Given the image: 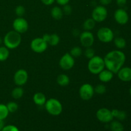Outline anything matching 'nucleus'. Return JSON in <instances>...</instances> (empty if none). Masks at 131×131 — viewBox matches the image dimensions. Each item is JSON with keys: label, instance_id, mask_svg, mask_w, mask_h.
<instances>
[{"label": "nucleus", "instance_id": "nucleus-41", "mask_svg": "<svg viewBox=\"0 0 131 131\" xmlns=\"http://www.w3.org/2000/svg\"><path fill=\"white\" fill-rule=\"evenodd\" d=\"M129 93H130V95L131 96V87L130 88V90H129Z\"/></svg>", "mask_w": 131, "mask_h": 131}, {"label": "nucleus", "instance_id": "nucleus-39", "mask_svg": "<svg viewBox=\"0 0 131 131\" xmlns=\"http://www.w3.org/2000/svg\"><path fill=\"white\" fill-rule=\"evenodd\" d=\"M5 122H4V120H1L0 119V131L3 129V127H5Z\"/></svg>", "mask_w": 131, "mask_h": 131}, {"label": "nucleus", "instance_id": "nucleus-6", "mask_svg": "<svg viewBox=\"0 0 131 131\" xmlns=\"http://www.w3.org/2000/svg\"><path fill=\"white\" fill-rule=\"evenodd\" d=\"M107 10L104 6L99 5L97 6L92 11V18L97 23L104 21L107 17Z\"/></svg>", "mask_w": 131, "mask_h": 131}, {"label": "nucleus", "instance_id": "nucleus-23", "mask_svg": "<svg viewBox=\"0 0 131 131\" xmlns=\"http://www.w3.org/2000/svg\"><path fill=\"white\" fill-rule=\"evenodd\" d=\"M110 129L111 131H124V127L120 122L115 120V121H111L110 125Z\"/></svg>", "mask_w": 131, "mask_h": 131}, {"label": "nucleus", "instance_id": "nucleus-5", "mask_svg": "<svg viewBox=\"0 0 131 131\" xmlns=\"http://www.w3.org/2000/svg\"><path fill=\"white\" fill-rule=\"evenodd\" d=\"M97 38L104 43H110L114 39V33L111 29L107 27H102L97 31Z\"/></svg>", "mask_w": 131, "mask_h": 131}, {"label": "nucleus", "instance_id": "nucleus-4", "mask_svg": "<svg viewBox=\"0 0 131 131\" xmlns=\"http://www.w3.org/2000/svg\"><path fill=\"white\" fill-rule=\"evenodd\" d=\"M44 105L47 113L52 116H58L62 113V104L56 99L51 98L47 100Z\"/></svg>", "mask_w": 131, "mask_h": 131}, {"label": "nucleus", "instance_id": "nucleus-20", "mask_svg": "<svg viewBox=\"0 0 131 131\" xmlns=\"http://www.w3.org/2000/svg\"><path fill=\"white\" fill-rule=\"evenodd\" d=\"M57 83L61 86H67L70 83V78L66 74H60L57 78Z\"/></svg>", "mask_w": 131, "mask_h": 131}, {"label": "nucleus", "instance_id": "nucleus-3", "mask_svg": "<svg viewBox=\"0 0 131 131\" xmlns=\"http://www.w3.org/2000/svg\"><path fill=\"white\" fill-rule=\"evenodd\" d=\"M88 63V69L90 72L93 74H99L105 69L104 58L99 56H94L89 59Z\"/></svg>", "mask_w": 131, "mask_h": 131}, {"label": "nucleus", "instance_id": "nucleus-29", "mask_svg": "<svg viewBox=\"0 0 131 131\" xmlns=\"http://www.w3.org/2000/svg\"><path fill=\"white\" fill-rule=\"evenodd\" d=\"M6 107H7L9 113H15V111H17V110H18V107H19V106H18L16 102L12 101V102H9L6 104Z\"/></svg>", "mask_w": 131, "mask_h": 131}, {"label": "nucleus", "instance_id": "nucleus-31", "mask_svg": "<svg viewBox=\"0 0 131 131\" xmlns=\"http://www.w3.org/2000/svg\"><path fill=\"white\" fill-rule=\"evenodd\" d=\"M84 56L88 59H90L93 58V56H95V52L94 49L90 47H87L86 49L84 51Z\"/></svg>", "mask_w": 131, "mask_h": 131}, {"label": "nucleus", "instance_id": "nucleus-12", "mask_svg": "<svg viewBox=\"0 0 131 131\" xmlns=\"http://www.w3.org/2000/svg\"><path fill=\"white\" fill-rule=\"evenodd\" d=\"M28 79V74L24 69H19L15 72L14 75V81L18 86L24 85Z\"/></svg>", "mask_w": 131, "mask_h": 131}, {"label": "nucleus", "instance_id": "nucleus-35", "mask_svg": "<svg viewBox=\"0 0 131 131\" xmlns=\"http://www.w3.org/2000/svg\"><path fill=\"white\" fill-rule=\"evenodd\" d=\"M127 0H116V4L120 7H123V6H125L127 3Z\"/></svg>", "mask_w": 131, "mask_h": 131}, {"label": "nucleus", "instance_id": "nucleus-16", "mask_svg": "<svg viewBox=\"0 0 131 131\" xmlns=\"http://www.w3.org/2000/svg\"><path fill=\"white\" fill-rule=\"evenodd\" d=\"M42 38L47 42V44L51 46H56L60 42V37L56 33H53V34L46 33L43 35Z\"/></svg>", "mask_w": 131, "mask_h": 131}, {"label": "nucleus", "instance_id": "nucleus-30", "mask_svg": "<svg viewBox=\"0 0 131 131\" xmlns=\"http://www.w3.org/2000/svg\"><path fill=\"white\" fill-rule=\"evenodd\" d=\"M94 91L98 94H104L106 92V87L104 84H99L96 86L95 88H94Z\"/></svg>", "mask_w": 131, "mask_h": 131}, {"label": "nucleus", "instance_id": "nucleus-9", "mask_svg": "<svg viewBox=\"0 0 131 131\" xmlns=\"http://www.w3.org/2000/svg\"><path fill=\"white\" fill-rule=\"evenodd\" d=\"M28 28H29V24L28 21L22 17H18L13 22L14 30L20 34L26 32Z\"/></svg>", "mask_w": 131, "mask_h": 131}, {"label": "nucleus", "instance_id": "nucleus-13", "mask_svg": "<svg viewBox=\"0 0 131 131\" xmlns=\"http://www.w3.org/2000/svg\"><path fill=\"white\" fill-rule=\"evenodd\" d=\"M80 42L85 47H90L94 43V36L90 31H84L79 36Z\"/></svg>", "mask_w": 131, "mask_h": 131}, {"label": "nucleus", "instance_id": "nucleus-27", "mask_svg": "<svg viewBox=\"0 0 131 131\" xmlns=\"http://www.w3.org/2000/svg\"><path fill=\"white\" fill-rule=\"evenodd\" d=\"M8 115L9 111L6 107V105L0 104V119L4 120L8 117Z\"/></svg>", "mask_w": 131, "mask_h": 131}, {"label": "nucleus", "instance_id": "nucleus-8", "mask_svg": "<svg viewBox=\"0 0 131 131\" xmlns=\"http://www.w3.org/2000/svg\"><path fill=\"white\" fill-rule=\"evenodd\" d=\"M94 88L92 84L85 83L81 86L79 88V93L81 98L84 101H89L93 97L94 95Z\"/></svg>", "mask_w": 131, "mask_h": 131}, {"label": "nucleus", "instance_id": "nucleus-28", "mask_svg": "<svg viewBox=\"0 0 131 131\" xmlns=\"http://www.w3.org/2000/svg\"><path fill=\"white\" fill-rule=\"evenodd\" d=\"M70 55L74 58H78L82 54V49L81 47H74L70 52Z\"/></svg>", "mask_w": 131, "mask_h": 131}, {"label": "nucleus", "instance_id": "nucleus-22", "mask_svg": "<svg viewBox=\"0 0 131 131\" xmlns=\"http://www.w3.org/2000/svg\"><path fill=\"white\" fill-rule=\"evenodd\" d=\"M96 22L93 20L92 18H89L87 19L83 23V29L84 31H91L95 28V26Z\"/></svg>", "mask_w": 131, "mask_h": 131}, {"label": "nucleus", "instance_id": "nucleus-18", "mask_svg": "<svg viewBox=\"0 0 131 131\" xmlns=\"http://www.w3.org/2000/svg\"><path fill=\"white\" fill-rule=\"evenodd\" d=\"M33 100L34 103L36 105L39 106H43L45 104V103H46V101H47L45 95L42 93H40V92L36 93L33 95Z\"/></svg>", "mask_w": 131, "mask_h": 131}, {"label": "nucleus", "instance_id": "nucleus-32", "mask_svg": "<svg viewBox=\"0 0 131 131\" xmlns=\"http://www.w3.org/2000/svg\"><path fill=\"white\" fill-rule=\"evenodd\" d=\"M25 8L22 5H19L15 9V12L18 17H23L25 14Z\"/></svg>", "mask_w": 131, "mask_h": 131}, {"label": "nucleus", "instance_id": "nucleus-7", "mask_svg": "<svg viewBox=\"0 0 131 131\" xmlns=\"http://www.w3.org/2000/svg\"><path fill=\"white\" fill-rule=\"evenodd\" d=\"M31 49L33 51L37 53H42L46 51L48 47V44L42 38H35L32 40L30 44Z\"/></svg>", "mask_w": 131, "mask_h": 131}, {"label": "nucleus", "instance_id": "nucleus-26", "mask_svg": "<svg viewBox=\"0 0 131 131\" xmlns=\"http://www.w3.org/2000/svg\"><path fill=\"white\" fill-rule=\"evenodd\" d=\"M114 40V43H115V46L117 47L119 49H122L125 48L126 46L127 43L125 40L122 37H116Z\"/></svg>", "mask_w": 131, "mask_h": 131}, {"label": "nucleus", "instance_id": "nucleus-34", "mask_svg": "<svg viewBox=\"0 0 131 131\" xmlns=\"http://www.w3.org/2000/svg\"><path fill=\"white\" fill-rule=\"evenodd\" d=\"M63 14H65L67 15H69L72 14V9L71 6L67 4V5H65L63 6Z\"/></svg>", "mask_w": 131, "mask_h": 131}, {"label": "nucleus", "instance_id": "nucleus-1", "mask_svg": "<svg viewBox=\"0 0 131 131\" xmlns=\"http://www.w3.org/2000/svg\"><path fill=\"white\" fill-rule=\"evenodd\" d=\"M125 60L126 56L124 52L119 50H113L106 54L104 58L105 67L113 74H117L125 63Z\"/></svg>", "mask_w": 131, "mask_h": 131}, {"label": "nucleus", "instance_id": "nucleus-10", "mask_svg": "<svg viewBox=\"0 0 131 131\" xmlns=\"http://www.w3.org/2000/svg\"><path fill=\"white\" fill-rule=\"evenodd\" d=\"M75 64L74 58L70 55V53L67 52L63 55L59 61V65L60 67L65 70H70Z\"/></svg>", "mask_w": 131, "mask_h": 131}, {"label": "nucleus", "instance_id": "nucleus-21", "mask_svg": "<svg viewBox=\"0 0 131 131\" xmlns=\"http://www.w3.org/2000/svg\"><path fill=\"white\" fill-rule=\"evenodd\" d=\"M111 113H112L113 118H116L120 121H123V120H125L127 118V113L125 111L114 109L111 111Z\"/></svg>", "mask_w": 131, "mask_h": 131}, {"label": "nucleus", "instance_id": "nucleus-17", "mask_svg": "<svg viewBox=\"0 0 131 131\" xmlns=\"http://www.w3.org/2000/svg\"><path fill=\"white\" fill-rule=\"evenodd\" d=\"M113 73L110 70L106 69H104L101 72L99 75V79L101 82L103 83H108L111 81L113 78Z\"/></svg>", "mask_w": 131, "mask_h": 131}, {"label": "nucleus", "instance_id": "nucleus-36", "mask_svg": "<svg viewBox=\"0 0 131 131\" xmlns=\"http://www.w3.org/2000/svg\"><path fill=\"white\" fill-rule=\"evenodd\" d=\"M55 1L57 2L58 5H61V6H64V5L69 4L70 0H55Z\"/></svg>", "mask_w": 131, "mask_h": 131}, {"label": "nucleus", "instance_id": "nucleus-14", "mask_svg": "<svg viewBox=\"0 0 131 131\" xmlns=\"http://www.w3.org/2000/svg\"><path fill=\"white\" fill-rule=\"evenodd\" d=\"M114 18L117 23L121 25H125L128 23L129 19L128 13L123 8H118L115 12Z\"/></svg>", "mask_w": 131, "mask_h": 131}, {"label": "nucleus", "instance_id": "nucleus-15", "mask_svg": "<svg viewBox=\"0 0 131 131\" xmlns=\"http://www.w3.org/2000/svg\"><path fill=\"white\" fill-rule=\"evenodd\" d=\"M119 79L124 82H129L131 81V68L125 67H122L117 72Z\"/></svg>", "mask_w": 131, "mask_h": 131}, {"label": "nucleus", "instance_id": "nucleus-25", "mask_svg": "<svg viewBox=\"0 0 131 131\" xmlns=\"http://www.w3.org/2000/svg\"><path fill=\"white\" fill-rule=\"evenodd\" d=\"M24 95V90L21 86L15 87L13 90L12 91V96L15 99H20Z\"/></svg>", "mask_w": 131, "mask_h": 131}, {"label": "nucleus", "instance_id": "nucleus-38", "mask_svg": "<svg viewBox=\"0 0 131 131\" xmlns=\"http://www.w3.org/2000/svg\"><path fill=\"white\" fill-rule=\"evenodd\" d=\"M42 3L43 4H44L45 5H47V6H49V5H51L54 3L55 0H41Z\"/></svg>", "mask_w": 131, "mask_h": 131}, {"label": "nucleus", "instance_id": "nucleus-2", "mask_svg": "<svg viewBox=\"0 0 131 131\" xmlns=\"http://www.w3.org/2000/svg\"><path fill=\"white\" fill-rule=\"evenodd\" d=\"M22 38L20 33L15 31H10L8 32L3 39V42L5 47L8 49H14L19 46L21 43Z\"/></svg>", "mask_w": 131, "mask_h": 131}, {"label": "nucleus", "instance_id": "nucleus-37", "mask_svg": "<svg viewBox=\"0 0 131 131\" xmlns=\"http://www.w3.org/2000/svg\"><path fill=\"white\" fill-rule=\"evenodd\" d=\"M99 2L101 4V5L105 6L111 4V3L112 2V0H99Z\"/></svg>", "mask_w": 131, "mask_h": 131}, {"label": "nucleus", "instance_id": "nucleus-11", "mask_svg": "<svg viewBox=\"0 0 131 131\" xmlns=\"http://www.w3.org/2000/svg\"><path fill=\"white\" fill-rule=\"evenodd\" d=\"M96 116L100 122L105 124L110 123L114 118L111 110L105 107L99 109L96 113Z\"/></svg>", "mask_w": 131, "mask_h": 131}, {"label": "nucleus", "instance_id": "nucleus-40", "mask_svg": "<svg viewBox=\"0 0 131 131\" xmlns=\"http://www.w3.org/2000/svg\"><path fill=\"white\" fill-rule=\"evenodd\" d=\"M3 43V39L1 38V37H0V46H1V43Z\"/></svg>", "mask_w": 131, "mask_h": 131}, {"label": "nucleus", "instance_id": "nucleus-19", "mask_svg": "<svg viewBox=\"0 0 131 131\" xmlns=\"http://www.w3.org/2000/svg\"><path fill=\"white\" fill-rule=\"evenodd\" d=\"M51 16L55 20H60L63 17V10L59 6H54L51 10Z\"/></svg>", "mask_w": 131, "mask_h": 131}, {"label": "nucleus", "instance_id": "nucleus-33", "mask_svg": "<svg viewBox=\"0 0 131 131\" xmlns=\"http://www.w3.org/2000/svg\"><path fill=\"white\" fill-rule=\"evenodd\" d=\"M1 131H20L16 126L14 125H5Z\"/></svg>", "mask_w": 131, "mask_h": 131}, {"label": "nucleus", "instance_id": "nucleus-24", "mask_svg": "<svg viewBox=\"0 0 131 131\" xmlns=\"http://www.w3.org/2000/svg\"><path fill=\"white\" fill-rule=\"evenodd\" d=\"M10 56L9 49L5 46H0V61H5Z\"/></svg>", "mask_w": 131, "mask_h": 131}]
</instances>
